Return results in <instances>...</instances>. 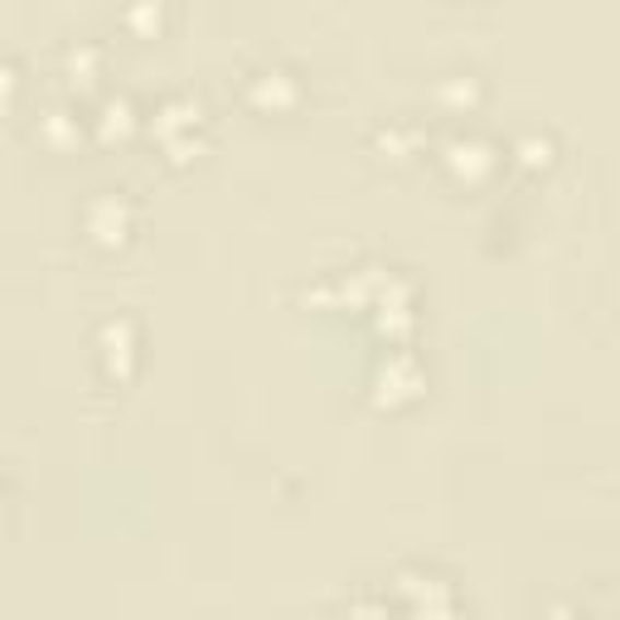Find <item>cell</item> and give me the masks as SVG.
Listing matches in <instances>:
<instances>
[{
    "instance_id": "6da1fadb",
    "label": "cell",
    "mask_w": 620,
    "mask_h": 620,
    "mask_svg": "<svg viewBox=\"0 0 620 620\" xmlns=\"http://www.w3.org/2000/svg\"><path fill=\"white\" fill-rule=\"evenodd\" d=\"M127 223H131V209L117 204V199H103V204L93 209V233L103 243H121V238H127Z\"/></svg>"
},
{
    "instance_id": "7a4b0ae2",
    "label": "cell",
    "mask_w": 620,
    "mask_h": 620,
    "mask_svg": "<svg viewBox=\"0 0 620 620\" xmlns=\"http://www.w3.org/2000/svg\"><path fill=\"white\" fill-rule=\"evenodd\" d=\"M451 165H456L460 175H484L490 171V155H484V145H476V141H456L451 145Z\"/></svg>"
}]
</instances>
